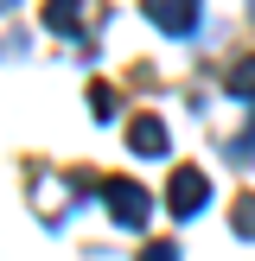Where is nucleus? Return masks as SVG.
Returning <instances> with one entry per match:
<instances>
[{"label": "nucleus", "instance_id": "f257e3e1", "mask_svg": "<svg viewBox=\"0 0 255 261\" xmlns=\"http://www.w3.org/2000/svg\"><path fill=\"white\" fill-rule=\"evenodd\" d=\"M204 198H211V178H204L198 166H178L172 185H166V211H172V217H198Z\"/></svg>", "mask_w": 255, "mask_h": 261}, {"label": "nucleus", "instance_id": "f03ea898", "mask_svg": "<svg viewBox=\"0 0 255 261\" xmlns=\"http://www.w3.org/2000/svg\"><path fill=\"white\" fill-rule=\"evenodd\" d=\"M102 198H109V217H115V223H128V229H140V223H147V191H140V185H128V178H109V185H102Z\"/></svg>", "mask_w": 255, "mask_h": 261}, {"label": "nucleus", "instance_id": "7ed1b4c3", "mask_svg": "<svg viewBox=\"0 0 255 261\" xmlns=\"http://www.w3.org/2000/svg\"><path fill=\"white\" fill-rule=\"evenodd\" d=\"M147 19L160 25V32H172V38H185L191 25H198V0H147Z\"/></svg>", "mask_w": 255, "mask_h": 261}, {"label": "nucleus", "instance_id": "20e7f679", "mask_svg": "<svg viewBox=\"0 0 255 261\" xmlns=\"http://www.w3.org/2000/svg\"><path fill=\"white\" fill-rule=\"evenodd\" d=\"M128 140H134L140 160H160L166 153V121L160 115H134V121H128Z\"/></svg>", "mask_w": 255, "mask_h": 261}, {"label": "nucleus", "instance_id": "39448f33", "mask_svg": "<svg viewBox=\"0 0 255 261\" xmlns=\"http://www.w3.org/2000/svg\"><path fill=\"white\" fill-rule=\"evenodd\" d=\"M83 19H89V0H51V7H45V25H51V32H76Z\"/></svg>", "mask_w": 255, "mask_h": 261}, {"label": "nucleus", "instance_id": "423d86ee", "mask_svg": "<svg viewBox=\"0 0 255 261\" xmlns=\"http://www.w3.org/2000/svg\"><path fill=\"white\" fill-rule=\"evenodd\" d=\"M230 96L255 102V51H249V58H236V64H230Z\"/></svg>", "mask_w": 255, "mask_h": 261}, {"label": "nucleus", "instance_id": "0eeeda50", "mask_svg": "<svg viewBox=\"0 0 255 261\" xmlns=\"http://www.w3.org/2000/svg\"><path fill=\"white\" fill-rule=\"evenodd\" d=\"M230 223H236L242 242H255V198H236V217H230Z\"/></svg>", "mask_w": 255, "mask_h": 261}, {"label": "nucleus", "instance_id": "6e6552de", "mask_svg": "<svg viewBox=\"0 0 255 261\" xmlns=\"http://www.w3.org/2000/svg\"><path fill=\"white\" fill-rule=\"evenodd\" d=\"M140 261H178V249H166V242H153V249L140 255Z\"/></svg>", "mask_w": 255, "mask_h": 261}, {"label": "nucleus", "instance_id": "1a4fd4ad", "mask_svg": "<svg viewBox=\"0 0 255 261\" xmlns=\"http://www.w3.org/2000/svg\"><path fill=\"white\" fill-rule=\"evenodd\" d=\"M7 7H13V0H0V13H7Z\"/></svg>", "mask_w": 255, "mask_h": 261}]
</instances>
